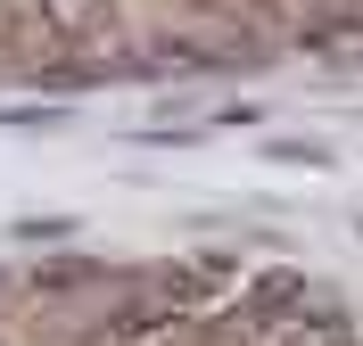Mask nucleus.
Segmentation results:
<instances>
[{"label": "nucleus", "mask_w": 363, "mask_h": 346, "mask_svg": "<svg viewBox=\"0 0 363 346\" xmlns=\"http://www.w3.org/2000/svg\"><path fill=\"white\" fill-rule=\"evenodd\" d=\"M33 17H42L50 42H67V50L91 42V50H99L116 33V0H33Z\"/></svg>", "instance_id": "1"}, {"label": "nucleus", "mask_w": 363, "mask_h": 346, "mask_svg": "<svg viewBox=\"0 0 363 346\" xmlns=\"http://www.w3.org/2000/svg\"><path fill=\"white\" fill-rule=\"evenodd\" d=\"M306 50L330 58V67H363V17H322L314 33H306Z\"/></svg>", "instance_id": "2"}, {"label": "nucleus", "mask_w": 363, "mask_h": 346, "mask_svg": "<svg viewBox=\"0 0 363 346\" xmlns=\"http://www.w3.org/2000/svg\"><path fill=\"white\" fill-rule=\"evenodd\" d=\"M99 280H108V264H91V255H67V264H42V272H33V289L67 297V289H99Z\"/></svg>", "instance_id": "3"}, {"label": "nucleus", "mask_w": 363, "mask_h": 346, "mask_svg": "<svg viewBox=\"0 0 363 346\" xmlns=\"http://www.w3.org/2000/svg\"><path fill=\"white\" fill-rule=\"evenodd\" d=\"M272 346H355V330H347L339 313H314V322H289Z\"/></svg>", "instance_id": "4"}, {"label": "nucleus", "mask_w": 363, "mask_h": 346, "mask_svg": "<svg viewBox=\"0 0 363 346\" xmlns=\"http://www.w3.org/2000/svg\"><path fill=\"white\" fill-rule=\"evenodd\" d=\"M289 297H306V272H272V280H256V313H289Z\"/></svg>", "instance_id": "5"}, {"label": "nucleus", "mask_w": 363, "mask_h": 346, "mask_svg": "<svg viewBox=\"0 0 363 346\" xmlns=\"http://www.w3.org/2000/svg\"><path fill=\"white\" fill-rule=\"evenodd\" d=\"M17 239H33V248H58V239H74V214H42V223H17Z\"/></svg>", "instance_id": "6"}, {"label": "nucleus", "mask_w": 363, "mask_h": 346, "mask_svg": "<svg viewBox=\"0 0 363 346\" xmlns=\"http://www.w3.org/2000/svg\"><path fill=\"white\" fill-rule=\"evenodd\" d=\"M0 42H17V0H0Z\"/></svg>", "instance_id": "7"}, {"label": "nucleus", "mask_w": 363, "mask_h": 346, "mask_svg": "<svg viewBox=\"0 0 363 346\" xmlns=\"http://www.w3.org/2000/svg\"><path fill=\"white\" fill-rule=\"evenodd\" d=\"M0 346H9V338H0Z\"/></svg>", "instance_id": "8"}]
</instances>
